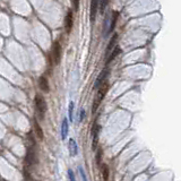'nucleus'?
Here are the masks:
<instances>
[{
	"mask_svg": "<svg viewBox=\"0 0 181 181\" xmlns=\"http://www.w3.org/2000/svg\"><path fill=\"white\" fill-rule=\"evenodd\" d=\"M108 89H109V84L106 83V82H104V83H103V84H102L100 87H99V91H97L96 97H95V100H94V103H93V109H92L93 112H95V111H96V109L99 108V105L101 104L102 100H103V99H104V96L106 95V93H108Z\"/></svg>",
	"mask_w": 181,
	"mask_h": 181,
	"instance_id": "f257e3e1",
	"label": "nucleus"
},
{
	"mask_svg": "<svg viewBox=\"0 0 181 181\" xmlns=\"http://www.w3.org/2000/svg\"><path fill=\"white\" fill-rule=\"evenodd\" d=\"M34 103H35V109L37 114H39V118L43 119L45 111H47V103H45L44 97L42 96L41 94H36L35 97H34Z\"/></svg>",
	"mask_w": 181,
	"mask_h": 181,
	"instance_id": "f03ea898",
	"label": "nucleus"
},
{
	"mask_svg": "<svg viewBox=\"0 0 181 181\" xmlns=\"http://www.w3.org/2000/svg\"><path fill=\"white\" fill-rule=\"evenodd\" d=\"M25 163L28 166L35 165L37 163V157H36V152H35V143H34V141H31V145H28L27 152H26V157H25Z\"/></svg>",
	"mask_w": 181,
	"mask_h": 181,
	"instance_id": "7ed1b4c3",
	"label": "nucleus"
},
{
	"mask_svg": "<svg viewBox=\"0 0 181 181\" xmlns=\"http://www.w3.org/2000/svg\"><path fill=\"white\" fill-rule=\"evenodd\" d=\"M53 64H58L61 59V45L59 42H54L52 45V52H51Z\"/></svg>",
	"mask_w": 181,
	"mask_h": 181,
	"instance_id": "20e7f679",
	"label": "nucleus"
},
{
	"mask_svg": "<svg viewBox=\"0 0 181 181\" xmlns=\"http://www.w3.org/2000/svg\"><path fill=\"white\" fill-rule=\"evenodd\" d=\"M110 74V70H109L108 68H105L103 71L101 72L100 75H99V77L96 78V82H95V85H94V89H99L101 85L103 84L105 82V78L108 77V75Z\"/></svg>",
	"mask_w": 181,
	"mask_h": 181,
	"instance_id": "39448f33",
	"label": "nucleus"
},
{
	"mask_svg": "<svg viewBox=\"0 0 181 181\" xmlns=\"http://www.w3.org/2000/svg\"><path fill=\"white\" fill-rule=\"evenodd\" d=\"M101 130V127L99 125H95L93 128V143H92V149L95 151L97 148V143H99V133Z\"/></svg>",
	"mask_w": 181,
	"mask_h": 181,
	"instance_id": "423d86ee",
	"label": "nucleus"
},
{
	"mask_svg": "<svg viewBox=\"0 0 181 181\" xmlns=\"http://www.w3.org/2000/svg\"><path fill=\"white\" fill-rule=\"evenodd\" d=\"M97 7H99V0H91V9H89V18H91V22H94L95 20V17H96V12H97Z\"/></svg>",
	"mask_w": 181,
	"mask_h": 181,
	"instance_id": "0eeeda50",
	"label": "nucleus"
},
{
	"mask_svg": "<svg viewBox=\"0 0 181 181\" xmlns=\"http://www.w3.org/2000/svg\"><path fill=\"white\" fill-rule=\"evenodd\" d=\"M68 148H69V154H70V156H76L78 147H77V143L74 141V139H69Z\"/></svg>",
	"mask_w": 181,
	"mask_h": 181,
	"instance_id": "6e6552de",
	"label": "nucleus"
},
{
	"mask_svg": "<svg viewBox=\"0 0 181 181\" xmlns=\"http://www.w3.org/2000/svg\"><path fill=\"white\" fill-rule=\"evenodd\" d=\"M72 23H74V19H72V12H68L67 16H66V19H64V24H66V30H67V33H69L70 31H71Z\"/></svg>",
	"mask_w": 181,
	"mask_h": 181,
	"instance_id": "1a4fd4ad",
	"label": "nucleus"
},
{
	"mask_svg": "<svg viewBox=\"0 0 181 181\" xmlns=\"http://www.w3.org/2000/svg\"><path fill=\"white\" fill-rule=\"evenodd\" d=\"M68 129H69L68 121H67V119H64L62 120V125H61V138H62V141H64L67 138Z\"/></svg>",
	"mask_w": 181,
	"mask_h": 181,
	"instance_id": "9d476101",
	"label": "nucleus"
},
{
	"mask_svg": "<svg viewBox=\"0 0 181 181\" xmlns=\"http://www.w3.org/2000/svg\"><path fill=\"white\" fill-rule=\"evenodd\" d=\"M39 86H40V89L43 91V92H49V83H48V79L45 78L44 76L40 77V79H39Z\"/></svg>",
	"mask_w": 181,
	"mask_h": 181,
	"instance_id": "9b49d317",
	"label": "nucleus"
},
{
	"mask_svg": "<svg viewBox=\"0 0 181 181\" xmlns=\"http://www.w3.org/2000/svg\"><path fill=\"white\" fill-rule=\"evenodd\" d=\"M34 131H35V135L36 137L39 138V139H43L44 138V134H43V130H42V128L40 127V125H39V122L37 121H34Z\"/></svg>",
	"mask_w": 181,
	"mask_h": 181,
	"instance_id": "f8f14e48",
	"label": "nucleus"
},
{
	"mask_svg": "<svg viewBox=\"0 0 181 181\" xmlns=\"http://www.w3.org/2000/svg\"><path fill=\"white\" fill-rule=\"evenodd\" d=\"M120 53H121L120 47H116V48H113V50L111 51V54H110V57H108V58H106V64H108L109 62H111V61H112L117 56H119Z\"/></svg>",
	"mask_w": 181,
	"mask_h": 181,
	"instance_id": "ddd939ff",
	"label": "nucleus"
},
{
	"mask_svg": "<svg viewBox=\"0 0 181 181\" xmlns=\"http://www.w3.org/2000/svg\"><path fill=\"white\" fill-rule=\"evenodd\" d=\"M117 37H118L117 34H114V35L111 37V40H110V42H109V44H108V48H106V51H105V56L106 57H108L109 52H111L113 50V45L116 44V42H117Z\"/></svg>",
	"mask_w": 181,
	"mask_h": 181,
	"instance_id": "4468645a",
	"label": "nucleus"
},
{
	"mask_svg": "<svg viewBox=\"0 0 181 181\" xmlns=\"http://www.w3.org/2000/svg\"><path fill=\"white\" fill-rule=\"evenodd\" d=\"M110 22H111V16L110 14L106 15L105 17V22H104V35L106 36L108 34H110Z\"/></svg>",
	"mask_w": 181,
	"mask_h": 181,
	"instance_id": "2eb2a0df",
	"label": "nucleus"
},
{
	"mask_svg": "<svg viewBox=\"0 0 181 181\" xmlns=\"http://www.w3.org/2000/svg\"><path fill=\"white\" fill-rule=\"evenodd\" d=\"M102 174H103V180L109 181V168L106 164L102 165Z\"/></svg>",
	"mask_w": 181,
	"mask_h": 181,
	"instance_id": "dca6fc26",
	"label": "nucleus"
},
{
	"mask_svg": "<svg viewBox=\"0 0 181 181\" xmlns=\"http://www.w3.org/2000/svg\"><path fill=\"white\" fill-rule=\"evenodd\" d=\"M69 120L74 121V102L69 103Z\"/></svg>",
	"mask_w": 181,
	"mask_h": 181,
	"instance_id": "f3484780",
	"label": "nucleus"
},
{
	"mask_svg": "<svg viewBox=\"0 0 181 181\" xmlns=\"http://www.w3.org/2000/svg\"><path fill=\"white\" fill-rule=\"evenodd\" d=\"M108 1H109V0H99V4H100L101 12H104L105 7L108 6Z\"/></svg>",
	"mask_w": 181,
	"mask_h": 181,
	"instance_id": "a211bd4d",
	"label": "nucleus"
},
{
	"mask_svg": "<svg viewBox=\"0 0 181 181\" xmlns=\"http://www.w3.org/2000/svg\"><path fill=\"white\" fill-rule=\"evenodd\" d=\"M102 155H103V152H102V148H99L96 151V163L100 164L101 160H102Z\"/></svg>",
	"mask_w": 181,
	"mask_h": 181,
	"instance_id": "6ab92c4d",
	"label": "nucleus"
},
{
	"mask_svg": "<svg viewBox=\"0 0 181 181\" xmlns=\"http://www.w3.org/2000/svg\"><path fill=\"white\" fill-rule=\"evenodd\" d=\"M68 177H69V180L70 181H76L75 179V174L72 172V170H68Z\"/></svg>",
	"mask_w": 181,
	"mask_h": 181,
	"instance_id": "aec40b11",
	"label": "nucleus"
},
{
	"mask_svg": "<svg viewBox=\"0 0 181 181\" xmlns=\"http://www.w3.org/2000/svg\"><path fill=\"white\" fill-rule=\"evenodd\" d=\"M79 173H81L83 181H87V179H86V176H85V172H84V170H83V168H79Z\"/></svg>",
	"mask_w": 181,
	"mask_h": 181,
	"instance_id": "412c9836",
	"label": "nucleus"
},
{
	"mask_svg": "<svg viewBox=\"0 0 181 181\" xmlns=\"http://www.w3.org/2000/svg\"><path fill=\"white\" fill-rule=\"evenodd\" d=\"M84 114H85V111L83 109H81V112H79V122L83 120V118H84Z\"/></svg>",
	"mask_w": 181,
	"mask_h": 181,
	"instance_id": "4be33fe9",
	"label": "nucleus"
},
{
	"mask_svg": "<svg viewBox=\"0 0 181 181\" xmlns=\"http://www.w3.org/2000/svg\"><path fill=\"white\" fill-rule=\"evenodd\" d=\"M78 1H79V0H74V1H72V4L75 6V12L78 10Z\"/></svg>",
	"mask_w": 181,
	"mask_h": 181,
	"instance_id": "5701e85b",
	"label": "nucleus"
}]
</instances>
